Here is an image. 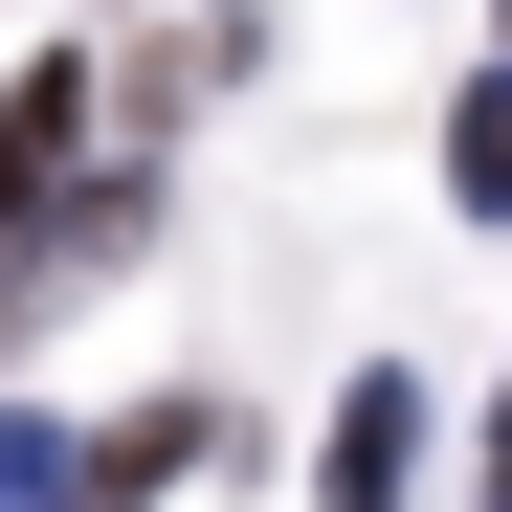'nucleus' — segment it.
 <instances>
[{"instance_id":"f257e3e1","label":"nucleus","mask_w":512,"mask_h":512,"mask_svg":"<svg viewBox=\"0 0 512 512\" xmlns=\"http://www.w3.org/2000/svg\"><path fill=\"white\" fill-rule=\"evenodd\" d=\"M401 468H423V379H357L312 446V512H401Z\"/></svg>"},{"instance_id":"f03ea898","label":"nucleus","mask_w":512,"mask_h":512,"mask_svg":"<svg viewBox=\"0 0 512 512\" xmlns=\"http://www.w3.org/2000/svg\"><path fill=\"white\" fill-rule=\"evenodd\" d=\"M446 201H468V223H512V67L446 112Z\"/></svg>"},{"instance_id":"7ed1b4c3","label":"nucleus","mask_w":512,"mask_h":512,"mask_svg":"<svg viewBox=\"0 0 512 512\" xmlns=\"http://www.w3.org/2000/svg\"><path fill=\"white\" fill-rule=\"evenodd\" d=\"M67 134H90V90H67V67H45V90H0V201H45Z\"/></svg>"},{"instance_id":"20e7f679","label":"nucleus","mask_w":512,"mask_h":512,"mask_svg":"<svg viewBox=\"0 0 512 512\" xmlns=\"http://www.w3.org/2000/svg\"><path fill=\"white\" fill-rule=\"evenodd\" d=\"M0 512H90V446H45V423H0Z\"/></svg>"},{"instance_id":"39448f33","label":"nucleus","mask_w":512,"mask_h":512,"mask_svg":"<svg viewBox=\"0 0 512 512\" xmlns=\"http://www.w3.org/2000/svg\"><path fill=\"white\" fill-rule=\"evenodd\" d=\"M490 490H512V423H490Z\"/></svg>"}]
</instances>
